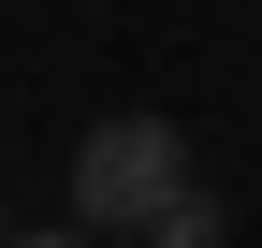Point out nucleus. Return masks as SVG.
<instances>
[{
	"label": "nucleus",
	"mask_w": 262,
	"mask_h": 248,
	"mask_svg": "<svg viewBox=\"0 0 262 248\" xmlns=\"http://www.w3.org/2000/svg\"><path fill=\"white\" fill-rule=\"evenodd\" d=\"M0 248H15V234H0Z\"/></svg>",
	"instance_id": "4"
},
{
	"label": "nucleus",
	"mask_w": 262,
	"mask_h": 248,
	"mask_svg": "<svg viewBox=\"0 0 262 248\" xmlns=\"http://www.w3.org/2000/svg\"><path fill=\"white\" fill-rule=\"evenodd\" d=\"M146 248H175V234H146Z\"/></svg>",
	"instance_id": "3"
},
{
	"label": "nucleus",
	"mask_w": 262,
	"mask_h": 248,
	"mask_svg": "<svg viewBox=\"0 0 262 248\" xmlns=\"http://www.w3.org/2000/svg\"><path fill=\"white\" fill-rule=\"evenodd\" d=\"M15 248H88V234H15Z\"/></svg>",
	"instance_id": "2"
},
{
	"label": "nucleus",
	"mask_w": 262,
	"mask_h": 248,
	"mask_svg": "<svg viewBox=\"0 0 262 248\" xmlns=\"http://www.w3.org/2000/svg\"><path fill=\"white\" fill-rule=\"evenodd\" d=\"M175 190H204L175 117H102V132L73 146V219H131V234H146Z\"/></svg>",
	"instance_id": "1"
}]
</instances>
